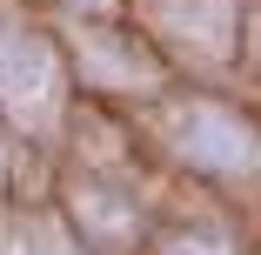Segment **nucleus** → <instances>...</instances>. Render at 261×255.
I'll list each match as a JSON object with an SVG mask.
<instances>
[{"instance_id":"obj_1","label":"nucleus","mask_w":261,"mask_h":255,"mask_svg":"<svg viewBox=\"0 0 261 255\" xmlns=\"http://www.w3.org/2000/svg\"><path fill=\"white\" fill-rule=\"evenodd\" d=\"M54 94V54L40 40H0V101L14 114H40Z\"/></svg>"},{"instance_id":"obj_2","label":"nucleus","mask_w":261,"mask_h":255,"mask_svg":"<svg viewBox=\"0 0 261 255\" xmlns=\"http://www.w3.org/2000/svg\"><path fill=\"white\" fill-rule=\"evenodd\" d=\"M181 148H188L201 168H254V161H261V141H254L241 121L215 114V108H201V114L181 128Z\"/></svg>"},{"instance_id":"obj_3","label":"nucleus","mask_w":261,"mask_h":255,"mask_svg":"<svg viewBox=\"0 0 261 255\" xmlns=\"http://www.w3.org/2000/svg\"><path fill=\"white\" fill-rule=\"evenodd\" d=\"M168 20L201 40V54H228V7H221V0H181Z\"/></svg>"},{"instance_id":"obj_4","label":"nucleus","mask_w":261,"mask_h":255,"mask_svg":"<svg viewBox=\"0 0 261 255\" xmlns=\"http://www.w3.org/2000/svg\"><path fill=\"white\" fill-rule=\"evenodd\" d=\"M20 255H67L61 242H34V248H20Z\"/></svg>"},{"instance_id":"obj_5","label":"nucleus","mask_w":261,"mask_h":255,"mask_svg":"<svg viewBox=\"0 0 261 255\" xmlns=\"http://www.w3.org/2000/svg\"><path fill=\"white\" fill-rule=\"evenodd\" d=\"M87 7H108V0H87Z\"/></svg>"}]
</instances>
